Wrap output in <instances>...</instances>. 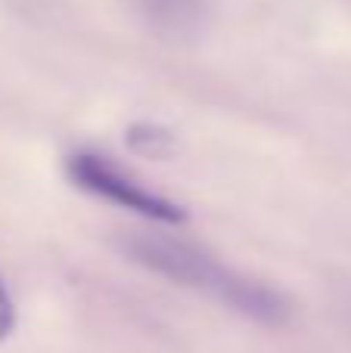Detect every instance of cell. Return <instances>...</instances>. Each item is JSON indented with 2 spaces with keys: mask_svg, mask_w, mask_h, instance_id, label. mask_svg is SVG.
Masks as SVG:
<instances>
[{
  "mask_svg": "<svg viewBox=\"0 0 351 353\" xmlns=\"http://www.w3.org/2000/svg\"><path fill=\"white\" fill-rule=\"evenodd\" d=\"M118 251L131 263L143 267L146 273L162 276L171 285L190 288L202 298L215 301L224 310H234L240 316L252 319L267 329H280L290 323L292 304L283 292L274 285L255 279L249 273H240L230 263H224L218 254L196 242L178 239L171 232L159 230H131L118 236Z\"/></svg>",
  "mask_w": 351,
  "mask_h": 353,
  "instance_id": "6da1fadb",
  "label": "cell"
},
{
  "mask_svg": "<svg viewBox=\"0 0 351 353\" xmlns=\"http://www.w3.org/2000/svg\"><path fill=\"white\" fill-rule=\"evenodd\" d=\"M66 176L75 189L93 195L99 201L122 208L128 214H137L140 220L159 226H184L190 220V211L178 205L174 199L155 192L134 180L124 168H118L109 155H99L93 149H75L66 155Z\"/></svg>",
  "mask_w": 351,
  "mask_h": 353,
  "instance_id": "7a4b0ae2",
  "label": "cell"
},
{
  "mask_svg": "<svg viewBox=\"0 0 351 353\" xmlns=\"http://www.w3.org/2000/svg\"><path fill=\"white\" fill-rule=\"evenodd\" d=\"M134 12L168 37H190L209 16V0H131Z\"/></svg>",
  "mask_w": 351,
  "mask_h": 353,
  "instance_id": "3957f363",
  "label": "cell"
},
{
  "mask_svg": "<svg viewBox=\"0 0 351 353\" xmlns=\"http://www.w3.org/2000/svg\"><path fill=\"white\" fill-rule=\"evenodd\" d=\"M128 143L140 155H149V159H159V155L171 152V134L162 128H153V124H137L128 134Z\"/></svg>",
  "mask_w": 351,
  "mask_h": 353,
  "instance_id": "277c9868",
  "label": "cell"
},
{
  "mask_svg": "<svg viewBox=\"0 0 351 353\" xmlns=\"http://www.w3.org/2000/svg\"><path fill=\"white\" fill-rule=\"evenodd\" d=\"M19 325V310H16V301H12V292L6 285L3 273H0V344L10 341L12 332Z\"/></svg>",
  "mask_w": 351,
  "mask_h": 353,
  "instance_id": "5b68a950",
  "label": "cell"
}]
</instances>
